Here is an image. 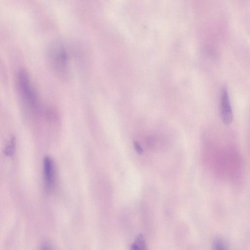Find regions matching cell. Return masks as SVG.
<instances>
[{
	"label": "cell",
	"mask_w": 250,
	"mask_h": 250,
	"mask_svg": "<svg viewBox=\"0 0 250 250\" xmlns=\"http://www.w3.org/2000/svg\"><path fill=\"white\" fill-rule=\"evenodd\" d=\"M15 147V139L12 137L4 149L5 154L8 156H12L14 154Z\"/></svg>",
	"instance_id": "cell-6"
},
{
	"label": "cell",
	"mask_w": 250,
	"mask_h": 250,
	"mask_svg": "<svg viewBox=\"0 0 250 250\" xmlns=\"http://www.w3.org/2000/svg\"><path fill=\"white\" fill-rule=\"evenodd\" d=\"M48 62L55 74L60 78H68L69 74V58L67 49L61 41L51 43L47 51Z\"/></svg>",
	"instance_id": "cell-1"
},
{
	"label": "cell",
	"mask_w": 250,
	"mask_h": 250,
	"mask_svg": "<svg viewBox=\"0 0 250 250\" xmlns=\"http://www.w3.org/2000/svg\"><path fill=\"white\" fill-rule=\"evenodd\" d=\"M16 85L21 101L29 108L36 109L39 106V96L36 88L28 72L21 68L16 74Z\"/></svg>",
	"instance_id": "cell-2"
},
{
	"label": "cell",
	"mask_w": 250,
	"mask_h": 250,
	"mask_svg": "<svg viewBox=\"0 0 250 250\" xmlns=\"http://www.w3.org/2000/svg\"><path fill=\"white\" fill-rule=\"evenodd\" d=\"M130 250H147L145 239L142 234L137 236L131 246Z\"/></svg>",
	"instance_id": "cell-5"
},
{
	"label": "cell",
	"mask_w": 250,
	"mask_h": 250,
	"mask_svg": "<svg viewBox=\"0 0 250 250\" xmlns=\"http://www.w3.org/2000/svg\"><path fill=\"white\" fill-rule=\"evenodd\" d=\"M212 247L213 250H227L225 244L219 238H216L214 239Z\"/></svg>",
	"instance_id": "cell-7"
},
{
	"label": "cell",
	"mask_w": 250,
	"mask_h": 250,
	"mask_svg": "<svg viewBox=\"0 0 250 250\" xmlns=\"http://www.w3.org/2000/svg\"><path fill=\"white\" fill-rule=\"evenodd\" d=\"M40 250H52L48 244L44 243L41 247Z\"/></svg>",
	"instance_id": "cell-9"
},
{
	"label": "cell",
	"mask_w": 250,
	"mask_h": 250,
	"mask_svg": "<svg viewBox=\"0 0 250 250\" xmlns=\"http://www.w3.org/2000/svg\"><path fill=\"white\" fill-rule=\"evenodd\" d=\"M221 117L223 122L226 125L230 124L232 121V109L226 88L222 90L221 94Z\"/></svg>",
	"instance_id": "cell-3"
},
{
	"label": "cell",
	"mask_w": 250,
	"mask_h": 250,
	"mask_svg": "<svg viewBox=\"0 0 250 250\" xmlns=\"http://www.w3.org/2000/svg\"><path fill=\"white\" fill-rule=\"evenodd\" d=\"M43 175L46 189H51L55 183V168L51 158L46 156L43 160Z\"/></svg>",
	"instance_id": "cell-4"
},
{
	"label": "cell",
	"mask_w": 250,
	"mask_h": 250,
	"mask_svg": "<svg viewBox=\"0 0 250 250\" xmlns=\"http://www.w3.org/2000/svg\"><path fill=\"white\" fill-rule=\"evenodd\" d=\"M133 144L136 151L138 154H142L143 153V150L140 144L138 142H134Z\"/></svg>",
	"instance_id": "cell-8"
}]
</instances>
